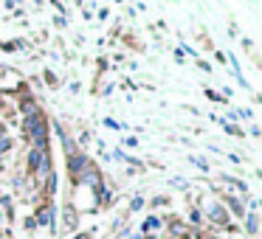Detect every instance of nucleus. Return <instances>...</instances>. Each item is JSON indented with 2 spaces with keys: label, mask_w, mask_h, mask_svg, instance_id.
I'll list each match as a JSON object with an SVG mask.
<instances>
[{
  "label": "nucleus",
  "mask_w": 262,
  "mask_h": 239,
  "mask_svg": "<svg viewBox=\"0 0 262 239\" xmlns=\"http://www.w3.org/2000/svg\"><path fill=\"white\" fill-rule=\"evenodd\" d=\"M248 231L256 233V217H248Z\"/></svg>",
  "instance_id": "nucleus-9"
},
{
  "label": "nucleus",
  "mask_w": 262,
  "mask_h": 239,
  "mask_svg": "<svg viewBox=\"0 0 262 239\" xmlns=\"http://www.w3.org/2000/svg\"><path fill=\"white\" fill-rule=\"evenodd\" d=\"M65 220H68V225H71V228L76 225V214H74V208H65Z\"/></svg>",
  "instance_id": "nucleus-7"
},
{
  "label": "nucleus",
  "mask_w": 262,
  "mask_h": 239,
  "mask_svg": "<svg viewBox=\"0 0 262 239\" xmlns=\"http://www.w3.org/2000/svg\"><path fill=\"white\" fill-rule=\"evenodd\" d=\"M228 205H231V208H234V214H239V217H243V203H239V200H228Z\"/></svg>",
  "instance_id": "nucleus-6"
},
{
  "label": "nucleus",
  "mask_w": 262,
  "mask_h": 239,
  "mask_svg": "<svg viewBox=\"0 0 262 239\" xmlns=\"http://www.w3.org/2000/svg\"><path fill=\"white\" fill-rule=\"evenodd\" d=\"M68 166H71V172H79V169H85L88 166V160H85V155H76V152H71V158H68Z\"/></svg>",
  "instance_id": "nucleus-3"
},
{
  "label": "nucleus",
  "mask_w": 262,
  "mask_h": 239,
  "mask_svg": "<svg viewBox=\"0 0 262 239\" xmlns=\"http://www.w3.org/2000/svg\"><path fill=\"white\" fill-rule=\"evenodd\" d=\"M211 220H214V222H220V225H226V222H228V217H226V211H223L220 205H214V208H211Z\"/></svg>",
  "instance_id": "nucleus-4"
},
{
  "label": "nucleus",
  "mask_w": 262,
  "mask_h": 239,
  "mask_svg": "<svg viewBox=\"0 0 262 239\" xmlns=\"http://www.w3.org/2000/svg\"><path fill=\"white\" fill-rule=\"evenodd\" d=\"M29 135H31V141H34V147H42V144L48 141V135H46V121H42L40 113L29 118Z\"/></svg>",
  "instance_id": "nucleus-1"
},
{
  "label": "nucleus",
  "mask_w": 262,
  "mask_h": 239,
  "mask_svg": "<svg viewBox=\"0 0 262 239\" xmlns=\"http://www.w3.org/2000/svg\"><path fill=\"white\" fill-rule=\"evenodd\" d=\"M6 149H9V138L0 135V152H6Z\"/></svg>",
  "instance_id": "nucleus-10"
},
{
  "label": "nucleus",
  "mask_w": 262,
  "mask_h": 239,
  "mask_svg": "<svg viewBox=\"0 0 262 239\" xmlns=\"http://www.w3.org/2000/svg\"><path fill=\"white\" fill-rule=\"evenodd\" d=\"M144 228H147V231H149V228H158V220H155V217H149V220L144 222Z\"/></svg>",
  "instance_id": "nucleus-8"
},
{
  "label": "nucleus",
  "mask_w": 262,
  "mask_h": 239,
  "mask_svg": "<svg viewBox=\"0 0 262 239\" xmlns=\"http://www.w3.org/2000/svg\"><path fill=\"white\" fill-rule=\"evenodd\" d=\"M76 239H91V236H76Z\"/></svg>",
  "instance_id": "nucleus-11"
},
{
  "label": "nucleus",
  "mask_w": 262,
  "mask_h": 239,
  "mask_svg": "<svg viewBox=\"0 0 262 239\" xmlns=\"http://www.w3.org/2000/svg\"><path fill=\"white\" fill-rule=\"evenodd\" d=\"M29 166H31L34 172H48V144H42V147H34V149H31Z\"/></svg>",
  "instance_id": "nucleus-2"
},
{
  "label": "nucleus",
  "mask_w": 262,
  "mask_h": 239,
  "mask_svg": "<svg viewBox=\"0 0 262 239\" xmlns=\"http://www.w3.org/2000/svg\"><path fill=\"white\" fill-rule=\"evenodd\" d=\"M51 208H48V205H46V208H40V214H37V222H42V225H51Z\"/></svg>",
  "instance_id": "nucleus-5"
}]
</instances>
